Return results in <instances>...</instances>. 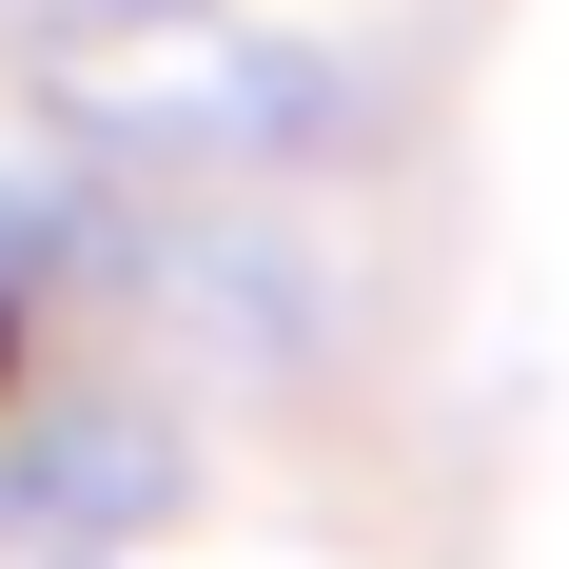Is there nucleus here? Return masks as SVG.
<instances>
[{"label":"nucleus","instance_id":"f257e3e1","mask_svg":"<svg viewBox=\"0 0 569 569\" xmlns=\"http://www.w3.org/2000/svg\"><path fill=\"white\" fill-rule=\"evenodd\" d=\"M373 138V59L335 40H118L59 59V158L79 177H177V197H276V177H335Z\"/></svg>","mask_w":569,"mask_h":569},{"label":"nucleus","instance_id":"f03ea898","mask_svg":"<svg viewBox=\"0 0 569 569\" xmlns=\"http://www.w3.org/2000/svg\"><path fill=\"white\" fill-rule=\"evenodd\" d=\"M118 295H138V335L217 353V373H295V353L335 335V256H315V236H276L256 197H197L177 236H138V256H118Z\"/></svg>","mask_w":569,"mask_h":569},{"label":"nucleus","instance_id":"7ed1b4c3","mask_svg":"<svg viewBox=\"0 0 569 569\" xmlns=\"http://www.w3.org/2000/svg\"><path fill=\"white\" fill-rule=\"evenodd\" d=\"M197 491V452H177V412H138V393H59V412H20L0 432V550H138V530Z\"/></svg>","mask_w":569,"mask_h":569},{"label":"nucleus","instance_id":"20e7f679","mask_svg":"<svg viewBox=\"0 0 569 569\" xmlns=\"http://www.w3.org/2000/svg\"><path fill=\"white\" fill-rule=\"evenodd\" d=\"M158 20H197V0H0V59H118V40H158Z\"/></svg>","mask_w":569,"mask_h":569}]
</instances>
